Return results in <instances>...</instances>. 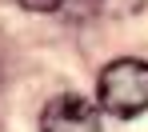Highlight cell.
<instances>
[{
	"label": "cell",
	"instance_id": "cell-1",
	"mask_svg": "<svg viewBox=\"0 0 148 132\" xmlns=\"http://www.w3.org/2000/svg\"><path fill=\"white\" fill-rule=\"evenodd\" d=\"M96 100L108 116L132 120L148 108V64L144 60H112L96 84Z\"/></svg>",
	"mask_w": 148,
	"mask_h": 132
},
{
	"label": "cell",
	"instance_id": "cell-3",
	"mask_svg": "<svg viewBox=\"0 0 148 132\" xmlns=\"http://www.w3.org/2000/svg\"><path fill=\"white\" fill-rule=\"evenodd\" d=\"M20 8H28V12H56L64 0H16Z\"/></svg>",
	"mask_w": 148,
	"mask_h": 132
},
{
	"label": "cell",
	"instance_id": "cell-2",
	"mask_svg": "<svg viewBox=\"0 0 148 132\" xmlns=\"http://www.w3.org/2000/svg\"><path fill=\"white\" fill-rule=\"evenodd\" d=\"M40 132H100V112L84 96L64 92L52 96L40 112Z\"/></svg>",
	"mask_w": 148,
	"mask_h": 132
}]
</instances>
